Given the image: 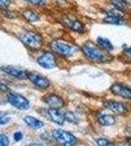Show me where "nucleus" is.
<instances>
[{
  "label": "nucleus",
  "instance_id": "obj_1",
  "mask_svg": "<svg viewBox=\"0 0 131 146\" xmlns=\"http://www.w3.org/2000/svg\"><path fill=\"white\" fill-rule=\"evenodd\" d=\"M82 52L87 58L94 62H104L107 60V56L103 50L92 42H86L83 44Z\"/></svg>",
  "mask_w": 131,
  "mask_h": 146
},
{
  "label": "nucleus",
  "instance_id": "obj_2",
  "mask_svg": "<svg viewBox=\"0 0 131 146\" xmlns=\"http://www.w3.org/2000/svg\"><path fill=\"white\" fill-rule=\"evenodd\" d=\"M51 49L55 53L62 56L69 58L73 56L77 52V48L75 46L71 45L68 42L62 41V40H54L51 42Z\"/></svg>",
  "mask_w": 131,
  "mask_h": 146
},
{
  "label": "nucleus",
  "instance_id": "obj_3",
  "mask_svg": "<svg viewBox=\"0 0 131 146\" xmlns=\"http://www.w3.org/2000/svg\"><path fill=\"white\" fill-rule=\"evenodd\" d=\"M21 40L26 46L28 47L32 50H38L41 48L43 44L42 37L36 32L33 31H27L24 34L21 35Z\"/></svg>",
  "mask_w": 131,
  "mask_h": 146
},
{
  "label": "nucleus",
  "instance_id": "obj_4",
  "mask_svg": "<svg viewBox=\"0 0 131 146\" xmlns=\"http://www.w3.org/2000/svg\"><path fill=\"white\" fill-rule=\"evenodd\" d=\"M52 136L62 146H73L77 142V139L75 135L64 129H54Z\"/></svg>",
  "mask_w": 131,
  "mask_h": 146
},
{
  "label": "nucleus",
  "instance_id": "obj_5",
  "mask_svg": "<svg viewBox=\"0 0 131 146\" xmlns=\"http://www.w3.org/2000/svg\"><path fill=\"white\" fill-rule=\"evenodd\" d=\"M6 98L10 104L20 110H27L30 107V101L26 98H24L23 96L15 93V92H8Z\"/></svg>",
  "mask_w": 131,
  "mask_h": 146
},
{
  "label": "nucleus",
  "instance_id": "obj_6",
  "mask_svg": "<svg viewBox=\"0 0 131 146\" xmlns=\"http://www.w3.org/2000/svg\"><path fill=\"white\" fill-rule=\"evenodd\" d=\"M2 71L5 72L6 74L10 75L12 77H15L17 79H27L28 76V72L27 70L20 68L18 66H13V65H4L1 67Z\"/></svg>",
  "mask_w": 131,
  "mask_h": 146
},
{
  "label": "nucleus",
  "instance_id": "obj_7",
  "mask_svg": "<svg viewBox=\"0 0 131 146\" xmlns=\"http://www.w3.org/2000/svg\"><path fill=\"white\" fill-rule=\"evenodd\" d=\"M28 79L30 80L33 85H35V86L38 87L40 89H47V88H49L50 85H51L49 80L47 79L46 77L39 74V73L30 72L28 73Z\"/></svg>",
  "mask_w": 131,
  "mask_h": 146
},
{
  "label": "nucleus",
  "instance_id": "obj_8",
  "mask_svg": "<svg viewBox=\"0 0 131 146\" xmlns=\"http://www.w3.org/2000/svg\"><path fill=\"white\" fill-rule=\"evenodd\" d=\"M37 63L43 68H53L56 66V58L52 53L46 52L37 58Z\"/></svg>",
  "mask_w": 131,
  "mask_h": 146
},
{
  "label": "nucleus",
  "instance_id": "obj_9",
  "mask_svg": "<svg viewBox=\"0 0 131 146\" xmlns=\"http://www.w3.org/2000/svg\"><path fill=\"white\" fill-rule=\"evenodd\" d=\"M111 91L114 95L121 96L123 98L131 100V89L122 84H114L111 87Z\"/></svg>",
  "mask_w": 131,
  "mask_h": 146
},
{
  "label": "nucleus",
  "instance_id": "obj_10",
  "mask_svg": "<svg viewBox=\"0 0 131 146\" xmlns=\"http://www.w3.org/2000/svg\"><path fill=\"white\" fill-rule=\"evenodd\" d=\"M44 101L49 105L50 108H53V109H61L65 105L63 98H60L58 95H55V94H51V95L45 96Z\"/></svg>",
  "mask_w": 131,
  "mask_h": 146
},
{
  "label": "nucleus",
  "instance_id": "obj_11",
  "mask_svg": "<svg viewBox=\"0 0 131 146\" xmlns=\"http://www.w3.org/2000/svg\"><path fill=\"white\" fill-rule=\"evenodd\" d=\"M105 106L109 110H111L112 112L116 113V114H124V113L127 112V108H126L125 104L118 102V101L110 100L105 104Z\"/></svg>",
  "mask_w": 131,
  "mask_h": 146
},
{
  "label": "nucleus",
  "instance_id": "obj_12",
  "mask_svg": "<svg viewBox=\"0 0 131 146\" xmlns=\"http://www.w3.org/2000/svg\"><path fill=\"white\" fill-rule=\"evenodd\" d=\"M48 114H49L50 118H51V120L54 122V123L60 125V126H62V125L65 123V120H66L65 115H64L59 109H53V108H50V109H48Z\"/></svg>",
  "mask_w": 131,
  "mask_h": 146
},
{
  "label": "nucleus",
  "instance_id": "obj_13",
  "mask_svg": "<svg viewBox=\"0 0 131 146\" xmlns=\"http://www.w3.org/2000/svg\"><path fill=\"white\" fill-rule=\"evenodd\" d=\"M65 23L71 30L77 32H83L84 30V25H82L79 21L75 20V19H71V18H66L65 19Z\"/></svg>",
  "mask_w": 131,
  "mask_h": 146
},
{
  "label": "nucleus",
  "instance_id": "obj_14",
  "mask_svg": "<svg viewBox=\"0 0 131 146\" xmlns=\"http://www.w3.org/2000/svg\"><path fill=\"white\" fill-rule=\"evenodd\" d=\"M24 122H25L30 128L34 129H40L44 126L43 122L39 121L38 119L34 118V117H32V116H25L24 117Z\"/></svg>",
  "mask_w": 131,
  "mask_h": 146
},
{
  "label": "nucleus",
  "instance_id": "obj_15",
  "mask_svg": "<svg viewBox=\"0 0 131 146\" xmlns=\"http://www.w3.org/2000/svg\"><path fill=\"white\" fill-rule=\"evenodd\" d=\"M97 44H98V46L104 51L110 52L115 49V47L112 44V42L110 41L109 39L104 38V37H98V38H97Z\"/></svg>",
  "mask_w": 131,
  "mask_h": 146
},
{
  "label": "nucleus",
  "instance_id": "obj_16",
  "mask_svg": "<svg viewBox=\"0 0 131 146\" xmlns=\"http://www.w3.org/2000/svg\"><path fill=\"white\" fill-rule=\"evenodd\" d=\"M98 121L102 126H113L116 123L115 117L108 114H100L98 116Z\"/></svg>",
  "mask_w": 131,
  "mask_h": 146
},
{
  "label": "nucleus",
  "instance_id": "obj_17",
  "mask_svg": "<svg viewBox=\"0 0 131 146\" xmlns=\"http://www.w3.org/2000/svg\"><path fill=\"white\" fill-rule=\"evenodd\" d=\"M111 3L118 10L126 11L128 9V3L126 0H111Z\"/></svg>",
  "mask_w": 131,
  "mask_h": 146
},
{
  "label": "nucleus",
  "instance_id": "obj_18",
  "mask_svg": "<svg viewBox=\"0 0 131 146\" xmlns=\"http://www.w3.org/2000/svg\"><path fill=\"white\" fill-rule=\"evenodd\" d=\"M23 16L25 17L26 20H28V22H37V21H39V16L38 14H36L35 12L33 11H30V10H28V11H25L23 13Z\"/></svg>",
  "mask_w": 131,
  "mask_h": 146
},
{
  "label": "nucleus",
  "instance_id": "obj_19",
  "mask_svg": "<svg viewBox=\"0 0 131 146\" xmlns=\"http://www.w3.org/2000/svg\"><path fill=\"white\" fill-rule=\"evenodd\" d=\"M104 23H107L109 25H124L125 22L120 18H116V17H112V16H108L104 19Z\"/></svg>",
  "mask_w": 131,
  "mask_h": 146
},
{
  "label": "nucleus",
  "instance_id": "obj_20",
  "mask_svg": "<svg viewBox=\"0 0 131 146\" xmlns=\"http://www.w3.org/2000/svg\"><path fill=\"white\" fill-rule=\"evenodd\" d=\"M10 121H11V117L6 112L0 113V126H4V125L8 124Z\"/></svg>",
  "mask_w": 131,
  "mask_h": 146
},
{
  "label": "nucleus",
  "instance_id": "obj_21",
  "mask_svg": "<svg viewBox=\"0 0 131 146\" xmlns=\"http://www.w3.org/2000/svg\"><path fill=\"white\" fill-rule=\"evenodd\" d=\"M121 12H122V11L118 10V9L114 8V9H112V10L108 11V14H109V16H112V17H116V18H120V19H122V17H123V14L121 13Z\"/></svg>",
  "mask_w": 131,
  "mask_h": 146
},
{
  "label": "nucleus",
  "instance_id": "obj_22",
  "mask_svg": "<svg viewBox=\"0 0 131 146\" xmlns=\"http://www.w3.org/2000/svg\"><path fill=\"white\" fill-rule=\"evenodd\" d=\"M65 117H66V120H68V121L71 122V123H77V122H78V120H77V117H75V115L73 114V113H71V112L66 113Z\"/></svg>",
  "mask_w": 131,
  "mask_h": 146
},
{
  "label": "nucleus",
  "instance_id": "obj_23",
  "mask_svg": "<svg viewBox=\"0 0 131 146\" xmlns=\"http://www.w3.org/2000/svg\"><path fill=\"white\" fill-rule=\"evenodd\" d=\"M97 144L99 146H115L111 141H109L108 139H105V138H99V139H97Z\"/></svg>",
  "mask_w": 131,
  "mask_h": 146
},
{
  "label": "nucleus",
  "instance_id": "obj_24",
  "mask_svg": "<svg viewBox=\"0 0 131 146\" xmlns=\"http://www.w3.org/2000/svg\"><path fill=\"white\" fill-rule=\"evenodd\" d=\"M9 145V138L4 133L0 135V146H8Z\"/></svg>",
  "mask_w": 131,
  "mask_h": 146
},
{
  "label": "nucleus",
  "instance_id": "obj_25",
  "mask_svg": "<svg viewBox=\"0 0 131 146\" xmlns=\"http://www.w3.org/2000/svg\"><path fill=\"white\" fill-rule=\"evenodd\" d=\"M11 4V0H0V9L8 8Z\"/></svg>",
  "mask_w": 131,
  "mask_h": 146
},
{
  "label": "nucleus",
  "instance_id": "obj_26",
  "mask_svg": "<svg viewBox=\"0 0 131 146\" xmlns=\"http://www.w3.org/2000/svg\"><path fill=\"white\" fill-rule=\"evenodd\" d=\"M22 138H23V133H21V131H17V133H14V139L16 141L22 140Z\"/></svg>",
  "mask_w": 131,
  "mask_h": 146
},
{
  "label": "nucleus",
  "instance_id": "obj_27",
  "mask_svg": "<svg viewBox=\"0 0 131 146\" xmlns=\"http://www.w3.org/2000/svg\"><path fill=\"white\" fill-rule=\"evenodd\" d=\"M28 1L32 2V4H35V5H43L46 2V0H28Z\"/></svg>",
  "mask_w": 131,
  "mask_h": 146
},
{
  "label": "nucleus",
  "instance_id": "obj_28",
  "mask_svg": "<svg viewBox=\"0 0 131 146\" xmlns=\"http://www.w3.org/2000/svg\"><path fill=\"white\" fill-rule=\"evenodd\" d=\"M8 91V87L6 86V85L0 83V93H3V92H6Z\"/></svg>",
  "mask_w": 131,
  "mask_h": 146
},
{
  "label": "nucleus",
  "instance_id": "obj_29",
  "mask_svg": "<svg viewBox=\"0 0 131 146\" xmlns=\"http://www.w3.org/2000/svg\"><path fill=\"white\" fill-rule=\"evenodd\" d=\"M4 15L8 18H15L16 17V14L13 13V12H7V13L6 12H4Z\"/></svg>",
  "mask_w": 131,
  "mask_h": 146
},
{
  "label": "nucleus",
  "instance_id": "obj_30",
  "mask_svg": "<svg viewBox=\"0 0 131 146\" xmlns=\"http://www.w3.org/2000/svg\"><path fill=\"white\" fill-rule=\"evenodd\" d=\"M124 55L126 56H128V58H131V47H129V48H127L126 50L124 51Z\"/></svg>",
  "mask_w": 131,
  "mask_h": 146
},
{
  "label": "nucleus",
  "instance_id": "obj_31",
  "mask_svg": "<svg viewBox=\"0 0 131 146\" xmlns=\"http://www.w3.org/2000/svg\"><path fill=\"white\" fill-rule=\"evenodd\" d=\"M30 146H43V145L38 144V143H32V144H30Z\"/></svg>",
  "mask_w": 131,
  "mask_h": 146
},
{
  "label": "nucleus",
  "instance_id": "obj_32",
  "mask_svg": "<svg viewBox=\"0 0 131 146\" xmlns=\"http://www.w3.org/2000/svg\"><path fill=\"white\" fill-rule=\"evenodd\" d=\"M120 146H131V145L129 144V143L127 142V143H126V144H120Z\"/></svg>",
  "mask_w": 131,
  "mask_h": 146
},
{
  "label": "nucleus",
  "instance_id": "obj_33",
  "mask_svg": "<svg viewBox=\"0 0 131 146\" xmlns=\"http://www.w3.org/2000/svg\"><path fill=\"white\" fill-rule=\"evenodd\" d=\"M128 143H129V144L131 145V138H129V139H128Z\"/></svg>",
  "mask_w": 131,
  "mask_h": 146
}]
</instances>
